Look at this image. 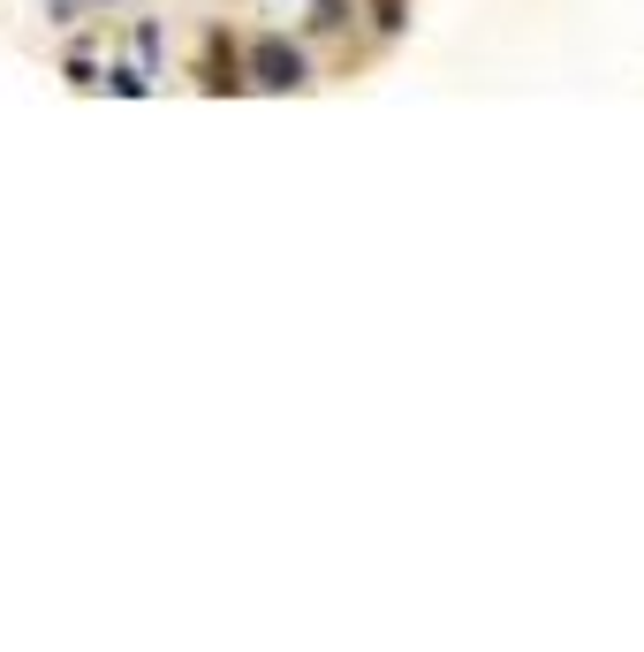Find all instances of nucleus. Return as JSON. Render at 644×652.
<instances>
[{
	"mask_svg": "<svg viewBox=\"0 0 644 652\" xmlns=\"http://www.w3.org/2000/svg\"><path fill=\"white\" fill-rule=\"evenodd\" d=\"M251 69H258V84H274V92H289V84H304V53H296V46H281V38H266Z\"/></svg>",
	"mask_w": 644,
	"mask_h": 652,
	"instance_id": "obj_1",
	"label": "nucleus"
}]
</instances>
